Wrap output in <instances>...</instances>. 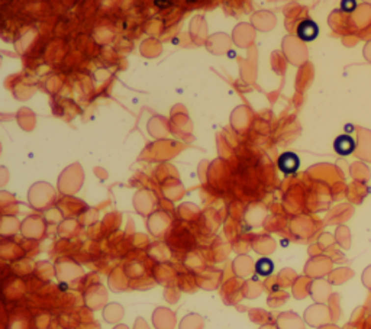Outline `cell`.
I'll return each instance as SVG.
<instances>
[{"instance_id":"277c9868","label":"cell","mask_w":371,"mask_h":329,"mask_svg":"<svg viewBox=\"0 0 371 329\" xmlns=\"http://www.w3.org/2000/svg\"><path fill=\"white\" fill-rule=\"evenodd\" d=\"M255 270L260 276H270L274 270V264L268 258H261L255 265Z\"/></svg>"},{"instance_id":"3957f363","label":"cell","mask_w":371,"mask_h":329,"mask_svg":"<svg viewBox=\"0 0 371 329\" xmlns=\"http://www.w3.org/2000/svg\"><path fill=\"white\" fill-rule=\"evenodd\" d=\"M334 148L342 157L349 155L355 150V139L349 133H342L334 141Z\"/></svg>"},{"instance_id":"7a4b0ae2","label":"cell","mask_w":371,"mask_h":329,"mask_svg":"<svg viewBox=\"0 0 371 329\" xmlns=\"http://www.w3.org/2000/svg\"><path fill=\"white\" fill-rule=\"evenodd\" d=\"M319 35V26L315 21L312 19H305L299 24L297 26V36L305 41V42H312L313 39H316Z\"/></svg>"},{"instance_id":"6da1fadb","label":"cell","mask_w":371,"mask_h":329,"mask_svg":"<svg viewBox=\"0 0 371 329\" xmlns=\"http://www.w3.org/2000/svg\"><path fill=\"white\" fill-rule=\"evenodd\" d=\"M278 168L284 173V174H293L299 170L300 167V158L297 154L294 152H283L280 157H278Z\"/></svg>"}]
</instances>
